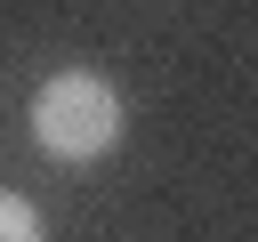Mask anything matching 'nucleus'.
<instances>
[{
    "mask_svg": "<svg viewBox=\"0 0 258 242\" xmlns=\"http://www.w3.org/2000/svg\"><path fill=\"white\" fill-rule=\"evenodd\" d=\"M0 242H48V234H40V210H32L24 194H0Z\"/></svg>",
    "mask_w": 258,
    "mask_h": 242,
    "instance_id": "obj_2",
    "label": "nucleus"
},
{
    "mask_svg": "<svg viewBox=\"0 0 258 242\" xmlns=\"http://www.w3.org/2000/svg\"><path fill=\"white\" fill-rule=\"evenodd\" d=\"M32 145L48 161H105L121 145V97H113V81L81 73V65L48 73L32 89Z\"/></svg>",
    "mask_w": 258,
    "mask_h": 242,
    "instance_id": "obj_1",
    "label": "nucleus"
}]
</instances>
